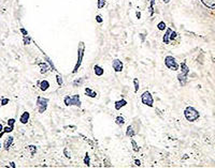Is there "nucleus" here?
<instances>
[{
	"label": "nucleus",
	"instance_id": "obj_18",
	"mask_svg": "<svg viewBox=\"0 0 215 168\" xmlns=\"http://www.w3.org/2000/svg\"><path fill=\"white\" fill-rule=\"evenodd\" d=\"M13 129H14V127H10V125H8L7 127H4L3 130H2V132H0V138H1L5 133H11V132L13 131Z\"/></svg>",
	"mask_w": 215,
	"mask_h": 168
},
{
	"label": "nucleus",
	"instance_id": "obj_17",
	"mask_svg": "<svg viewBox=\"0 0 215 168\" xmlns=\"http://www.w3.org/2000/svg\"><path fill=\"white\" fill-rule=\"evenodd\" d=\"M49 82H47V80H43V82H40V89L42 90V91H45V90L49 89Z\"/></svg>",
	"mask_w": 215,
	"mask_h": 168
},
{
	"label": "nucleus",
	"instance_id": "obj_33",
	"mask_svg": "<svg viewBox=\"0 0 215 168\" xmlns=\"http://www.w3.org/2000/svg\"><path fill=\"white\" fill-rule=\"evenodd\" d=\"M57 84L59 85V86H63V79H61V77L59 76V75H57Z\"/></svg>",
	"mask_w": 215,
	"mask_h": 168
},
{
	"label": "nucleus",
	"instance_id": "obj_8",
	"mask_svg": "<svg viewBox=\"0 0 215 168\" xmlns=\"http://www.w3.org/2000/svg\"><path fill=\"white\" fill-rule=\"evenodd\" d=\"M201 2H202L203 5H205L207 9L215 11V0H201Z\"/></svg>",
	"mask_w": 215,
	"mask_h": 168
},
{
	"label": "nucleus",
	"instance_id": "obj_6",
	"mask_svg": "<svg viewBox=\"0 0 215 168\" xmlns=\"http://www.w3.org/2000/svg\"><path fill=\"white\" fill-rule=\"evenodd\" d=\"M141 101L144 105L146 106H150V107H153V103H154V100H153V97L152 94L148 92V91H145L142 95H141Z\"/></svg>",
	"mask_w": 215,
	"mask_h": 168
},
{
	"label": "nucleus",
	"instance_id": "obj_30",
	"mask_svg": "<svg viewBox=\"0 0 215 168\" xmlns=\"http://www.w3.org/2000/svg\"><path fill=\"white\" fill-rule=\"evenodd\" d=\"M82 82H83V79H82V78L76 79V80H74V82H73V86L76 87L78 85H82Z\"/></svg>",
	"mask_w": 215,
	"mask_h": 168
},
{
	"label": "nucleus",
	"instance_id": "obj_44",
	"mask_svg": "<svg viewBox=\"0 0 215 168\" xmlns=\"http://www.w3.org/2000/svg\"><path fill=\"white\" fill-rule=\"evenodd\" d=\"M0 147H1V144H0Z\"/></svg>",
	"mask_w": 215,
	"mask_h": 168
},
{
	"label": "nucleus",
	"instance_id": "obj_38",
	"mask_svg": "<svg viewBox=\"0 0 215 168\" xmlns=\"http://www.w3.org/2000/svg\"><path fill=\"white\" fill-rule=\"evenodd\" d=\"M135 163H136L137 166H140V165H141V162H140L139 160H136V161H135Z\"/></svg>",
	"mask_w": 215,
	"mask_h": 168
},
{
	"label": "nucleus",
	"instance_id": "obj_10",
	"mask_svg": "<svg viewBox=\"0 0 215 168\" xmlns=\"http://www.w3.org/2000/svg\"><path fill=\"white\" fill-rule=\"evenodd\" d=\"M187 75L183 74V73H180V74L177 75V79H179V82H180V85H181L182 87H184L185 85H186V82H187Z\"/></svg>",
	"mask_w": 215,
	"mask_h": 168
},
{
	"label": "nucleus",
	"instance_id": "obj_25",
	"mask_svg": "<svg viewBox=\"0 0 215 168\" xmlns=\"http://www.w3.org/2000/svg\"><path fill=\"white\" fill-rule=\"evenodd\" d=\"M104 5H106V0H98V1H97V7H98V9H102Z\"/></svg>",
	"mask_w": 215,
	"mask_h": 168
},
{
	"label": "nucleus",
	"instance_id": "obj_23",
	"mask_svg": "<svg viewBox=\"0 0 215 168\" xmlns=\"http://www.w3.org/2000/svg\"><path fill=\"white\" fill-rule=\"evenodd\" d=\"M155 2H156V0H151V5H150V15L151 16H153V14H154V5H155Z\"/></svg>",
	"mask_w": 215,
	"mask_h": 168
},
{
	"label": "nucleus",
	"instance_id": "obj_37",
	"mask_svg": "<svg viewBox=\"0 0 215 168\" xmlns=\"http://www.w3.org/2000/svg\"><path fill=\"white\" fill-rule=\"evenodd\" d=\"M64 152H65V155H66V157H68V158H70V157H71L70 155H69V153H68V149H67V148H66V149L64 150Z\"/></svg>",
	"mask_w": 215,
	"mask_h": 168
},
{
	"label": "nucleus",
	"instance_id": "obj_21",
	"mask_svg": "<svg viewBox=\"0 0 215 168\" xmlns=\"http://www.w3.org/2000/svg\"><path fill=\"white\" fill-rule=\"evenodd\" d=\"M115 122H116L117 125H123L125 123V118L123 116H117L116 119H115Z\"/></svg>",
	"mask_w": 215,
	"mask_h": 168
},
{
	"label": "nucleus",
	"instance_id": "obj_5",
	"mask_svg": "<svg viewBox=\"0 0 215 168\" xmlns=\"http://www.w3.org/2000/svg\"><path fill=\"white\" fill-rule=\"evenodd\" d=\"M165 64L167 67H169L172 71H177L179 69V64L177 63V60L174 59V57L172 56H167L165 58Z\"/></svg>",
	"mask_w": 215,
	"mask_h": 168
},
{
	"label": "nucleus",
	"instance_id": "obj_35",
	"mask_svg": "<svg viewBox=\"0 0 215 168\" xmlns=\"http://www.w3.org/2000/svg\"><path fill=\"white\" fill-rule=\"evenodd\" d=\"M19 30H21V32L23 33L24 37H25V35H28V32H27V30H26V29H24V28H21Z\"/></svg>",
	"mask_w": 215,
	"mask_h": 168
},
{
	"label": "nucleus",
	"instance_id": "obj_15",
	"mask_svg": "<svg viewBox=\"0 0 215 168\" xmlns=\"http://www.w3.org/2000/svg\"><path fill=\"white\" fill-rule=\"evenodd\" d=\"M126 135H127L128 137H130V138H132V137L136 135V132H135V130H133V127H132L131 125H129V127H127V130H126Z\"/></svg>",
	"mask_w": 215,
	"mask_h": 168
},
{
	"label": "nucleus",
	"instance_id": "obj_40",
	"mask_svg": "<svg viewBox=\"0 0 215 168\" xmlns=\"http://www.w3.org/2000/svg\"><path fill=\"white\" fill-rule=\"evenodd\" d=\"M140 37H141V39H142V42H144V39H145V35H144V34H140Z\"/></svg>",
	"mask_w": 215,
	"mask_h": 168
},
{
	"label": "nucleus",
	"instance_id": "obj_27",
	"mask_svg": "<svg viewBox=\"0 0 215 168\" xmlns=\"http://www.w3.org/2000/svg\"><path fill=\"white\" fill-rule=\"evenodd\" d=\"M27 149L30 150L31 155H34V154L36 153V151H37V147H36V146H28V148H27Z\"/></svg>",
	"mask_w": 215,
	"mask_h": 168
},
{
	"label": "nucleus",
	"instance_id": "obj_1",
	"mask_svg": "<svg viewBox=\"0 0 215 168\" xmlns=\"http://www.w3.org/2000/svg\"><path fill=\"white\" fill-rule=\"evenodd\" d=\"M184 116H185V118H186V119L188 120V121H190V122H194V121H196L197 119H199L200 114L197 112V110L194 108V107H192V106H188V107H186V108H185Z\"/></svg>",
	"mask_w": 215,
	"mask_h": 168
},
{
	"label": "nucleus",
	"instance_id": "obj_14",
	"mask_svg": "<svg viewBox=\"0 0 215 168\" xmlns=\"http://www.w3.org/2000/svg\"><path fill=\"white\" fill-rule=\"evenodd\" d=\"M39 67H41V74H45L46 72L49 70V65H47L46 62H40V63H39Z\"/></svg>",
	"mask_w": 215,
	"mask_h": 168
},
{
	"label": "nucleus",
	"instance_id": "obj_26",
	"mask_svg": "<svg viewBox=\"0 0 215 168\" xmlns=\"http://www.w3.org/2000/svg\"><path fill=\"white\" fill-rule=\"evenodd\" d=\"M133 84H135V92H138V90H139V80H138V78H135L133 79Z\"/></svg>",
	"mask_w": 215,
	"mask_h": 168
},
{
	"label": "nucleus",
	"instance_id": "obj_12",
	"mask_svg": "<svg viewBox=\"0 0 215 168\" xmlns=\"http://www.w3.org/2000/svg\"><path fill=\"white\" fill-rule=\"evenodd\" d=\"M13 140H14V137H13V136H9L8 138L5 139V141H4V144H3L4 149L5 150L10 149V147H11L12 144H13Z\"/></svg>",
	"mask_w": 215,
	"mask_h": 168
},
{
	"label": "nucleus",
	"instance_id": "obj_3",
	"mask_svg": "<svg viewBox=\"0 0 215 168\" xmlns=\"http://www.w3.org/2000/svg\"><path fill=\"white\" fill-rule=\"evenodd\" d=\"M64 103L67 106H70V105H76V107H81V100H80V95L79 94H74V95H67L65 97L64 99Z\"/></svg>",
	"mask_w": 215,
	"mask_h": 168
},
{
	"label": "nucleus",
	"instance_id": "obj_32",
	"mask_svg": "<svg viewBox=\"0 0 215 168\" xmlns=\"http://www.w3.org/2000/svg\"><path fill=\"white\" fill-rule=\"evenodd\" d=\"M14 123H15V119H9L8 120V125L14 127Z\"/></svg>",
	"mask_w": 215,
	"mask_h": 168
},
{
	"label": "nucleus",
	"instance_id": "obj_9",
	"mask_svg": "<svg viewBox=\"0 0 215 168\" xmlns=\"http://www.w3.org/2000/svg\"><path fill=\"white\" fill-rule=\"evenodd\" d=\"M171 32H172V29H171V28H167V29H166V33H165V35H163V37H162V42H163L165 44H169Z\"/></svg>",
	"mask_w": 215,
	"mask_h": 168
},
{
	"label": "nucleus",
	"instance_id": "obj_42",
	"mask_svg": "<svg viewBox=\"0 0 215 168\" xmlns=\"http://www.w3.org/2000/svg\"><path fill=\"white\" fill-rule=\"evenodd\" d=\"M10 164H11V167L15 168V164H14V163H13V162H11V163H10Z\"/></svg>",
	"mask_w": 215,
	"mask_h": 168
},
{
	"label": "nucleus",
	"instance_id": "obj_7",
	"mask_svg": "<svg viewBox=\"0 0 215 168\" xmlns=\"http://www.w3.org/2000/svg\"><path fill=\"white\" fill-rule=\"evenodd\" d=\"M112 67H113L114 71L118 73V72L123 71V69H124V64H123V62H122L120 59H114L113 62H112Z\"/></svg>",
	"mask_w": 215,
	"mask_h": 168
},
{
	"label": "nucleus",
	"instance_id": "obj_13",
	"mask_svg": "<svg viewBox=\"0 0 215 168\" xmlns=\"http://www.w3.org/2000/svg\"><path fill=\"white\" fill-rule=\"evenodd\" d=\"M126 104H127L126 100H121V101L115 102V104H114V107H115V109H116V110H120L122 107L126 106Z\"/></svg>",
	"mask_w": 215,
	"mask_h": 168
},
{
	"label": "nucleus",
	"instance_id": "obj_2",
	"mask_svg": "<svg viewBox=\"0 0 215 168\" xmlns=\"http://www.w3.org/2000/svg\"><path fill=\"white\" fill-rule=\"evenodd\" d=\"M84 50H85V44H84V42H80L79 48H78V60H76V67H74L73 73H76V72L79 71L80 67H81V64H82L83 57H84Z\"/></svg>",
	"mask_w": 215,
	"mask_h": 168
},
{
	"label": "nucleus",
	"instance_id": "obj_19",
	"mask_svg": "<svg viewBox=\"0 0 215 168\" xmlns=\"http://www.w3.org/2000/svg\"><path fill=\"white\" fill-rule=\"evenodd\" d=\"M85 94H86V95H88V97H97V93H96L95 91H93L91 88H86V89H85Z\"/></svg>",
	"mask_w": 215,
	"mask_h": 168
},
{
	"label": "nucleus",
	"instance_id": "obj_11",
	"mask_svg": "<svg viewBox=\"0 0 215 168\" xmlns=\"http://www.w3.org/2000/svg\"><path fill=\"white\" fill-rule=\"evenodd\" d=\"M29 118H30V115H29V112H23V115L21 116V118H19V121H21V123L26 124L27 122L29 121Z\"/></svg>",
	"mask_w": 215,
	"mask_h": 168
},
{
	"label": "nucleus",
	"instance_id": "obj_4",
	"mask_svg": "<svg viewBox=\"0 0 215 168\" xmlns=\"http://www.w3.org/2000/svg\"><path fill=\"white\" fill-rule=\"evenodd\" d=\"M47 103H49V99L45 97H37V106H38V110L40 114H43L47 108Z\"/></svg>",
	"mask_w": 215,
	"mask_h": 168
},
{
	"label": "nucleus",
	"instance_id": "obj_16",
	"mask_svg": "<svg viewBox=\"0 0 215 168\" xmlns=\"http://www.w3.org/2000/svg\"><path fill=\"white\" fill-rule=\"evenodd\" d=\"M94 70H95V74L97 75V76H102L103 73H104L103 69H102L101 67H99V65H95Z\"/></svg>",
	"mask_w": 215,
	"mask_h": 168
},
{
	"label": "nucleus",
	"instance_id": "obj_31",
	"mask_svg": "<svg viewBox=\"0 0 215 168\" xmlns=\"http://www.w3.org/2000/svg\"><path fill=\"white\" fill-rule=\"evenodd\" d=\"M0 103H1V105H2V106H4V105H7L9 103V99H7V97H3V99H1V102H0Z\"/></svg>",
	"mask_w": 215,
	"mask_h": 168
},
{
	"label": "nucleus",
	"instance_id": "obj_24",
	"mask_svg": "<svg viewBox=\"0 0 215 168\" xmlns=\"http://www.w3.org/2000/svg\"><path fill=\"white\" fill-rule=\"evenodd\" d=\"M84 164L86 165V166H89V165H91V158H89L88 153L85 154V157H84Z\"/></svg>",
	"mask_w": 215,
	"mask_h": 168
},
{
	"label": "nucleus",
	"instance_id": "obj_28",
	"mask_svg": "<svg viewBox=\"0 0 215 168\" xmlns=\"http://www.w3.org/2000/svg\"><path fill=\"white\" fill-rule=\"evenodd\" d=\"M157 27H158L159 30H166V24H165V22H160L157 25Z\"/></svg>",
	"mask_w": 215,
	"mask_h": 168
},
{
	"label": "nucleus",
	"instance_id": "obj_41",
	"mask_svg": "<svg viewBox=\"0 0 215 168\" xmlns=\"http://www.w3.org/2000/svg\"><path fill=\"white\" fill-rule=\"evenodd\" d=\"M2 130H3V125L0 123V132H2Z\"/></svg>",
	"mask_w": 215,
	"mask_h": 168
},
{
	"label": "nucleus",
	"instance_id": "obj_39",
	"mask_svg": "<svg viewBox=\"0 0 215 168\" xmlns=\"http://www.w3.org/2000/svg\"><path fill=\"white\" fill-rule=\"evenodd\" d=\"M136 15H137V17H138V18H141V13H140V12H137V13H136Z\"/></svg>",
	"mask_w": 215,
	"mask_h": 168
},
{
	"label": "nucleus",
	"instance_id": "obj_34",
	"mask_svg": "<svg viewBox=\"0 0 215 168\" xmlns=\"http://www.w3.org/2000/svg\"><path fill=\"white\" fill-rule=\"evenodd\" d=\"M177 37V32L175 31H172L171 32V35H170V40H174Z\"/></svg>",
	"mask_w": 215,
	"mask_h": 168
},
{
	"label": "nucleus",
	"instance_id": "obj_22",
	"mask_svg": "<svg viewBox=\"0 0 215 168\" xmlns=\"http://www.w3.org/2000/svg\"><path fill=\"white\" fill-rule=\"evenodd\" d=\"M131 145H132V149H133V151H135V152H139L140 148L138 147L137 142L135 141V139H131Z\"/></svg>",
	"mask_w": 215,
	"mask_h": 168
},
{
	"label": "nucleus",
	"instance_id": "obj_43",
	"mask_svg": "<svg viewBox=\"0 0 215 168\" xmlns=\"http://www.w3.org/2000/svg\"><path fill=\"white\" fill-rule=\"evenodd\" d=\"M163 2H165V3H169L170 0H163Z\"/></svg>",
	"mask_w": 215,
	"mask_h": 168
},
{
	"label": "nucleus",
	"instance_id": "obj_20",
	"mask_svg": "<svg viewBox=\"0 0 215 168\" xmlns=\"http://www.w3.org/2000/svg\"><path fill=\"white\" fill-rule=\"evenodd\" d=\"M181 70H182V73L185 75H187L188 74V72H189V69L187 67V65H186V62H182L181 63Z\"/></svg>",
	"mask_w": 215,
	"mask_h": 168
},
{
	"label": "nucleus",
	"instance_id": "obj_29",
	"mask_svg": "<svg viewBox=\"0 0 215 168\" xmlns=\"http://www.w3.org/2000/svg\"><path fill=\"white\" fill-rule=\"evenodd\" d=\"M23 41H24V44L28 45L29 43H30L31 39L29 37V35H25V37H24V39H23Z\"/></svg>",
	"mask_w": 215,
	"mask_h": 168
},
{
	"label": "nucleus",
	"instance_id": "obj_36",
	"mask_svg": "<svg viewBox=\"0 0 215 168\" xmlns=\"http://www.w3.org/2000/svg\"><path fill=\"white\" fill-rule=\"evenodd\" d=\"M96 20L98 22H102V17H101V15H97L96 16Z\"/></svg>",
	"mask_w": 215,
	"mask_h": 168
}]
</instances>
